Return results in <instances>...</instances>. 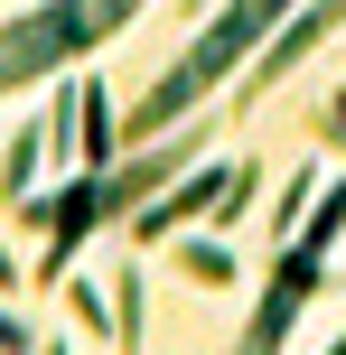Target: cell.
<instances>
[{"label": "cell", "instance_id": "obj_1", "mask_svg": "<svg viewBox=\"0 0 346 355\" xmlns=\"http://www.w3.org/2000/svg\"><path fill=\"white\" fill-rule=\"evenodd\" d=\"M291 10H300V0H225V10L187 37V56L159 75V85H150V103L131 112V141H159V131L187 122L197 103H225V85H234V75L262 56V37H272Z\"/></svg>", "mask_w": 346, "mask_h": 355}, {"label": "cell", "instance_id": "obj_2", "mask_svg": "<svg viewBox=\"0 0 346 355\" xmlns=\"http://www.w3.org/2000/svg\"><path fill=\"white\" fill-rule=\"evenodd\" d=\"M131 10H141V0H37L28 19L0 28V94H19V85H37V75L75 66V56L103 47Z\"/></svg>", "mask_w": 346, "mask_h": 355}, {"label": "cell", "instance_id": "obj_3", "mask_svg": "<svg viewBox=\"0 0 346 355\" xmlns=\"http://www.w3.org/2000/svg\"><path fill=\"white\" fill-rule=\"evenodd\" d=\"M262 196V168L253 159H234V168H197V178H178V187H159L141 215H131V252H150V243H168L178 225H197V215H225L234 225L243 206Z\"/></svg>", "mask_w": 346, "mask_h": 355}, {"label": "cell", "instance_id": "obj_4", "mask_svg": "<svg viewBox=\"0 0 346 355\" xmlns=\"http://www.w3.org/2000/svg\"><path fill=\"white\" fill-rule=\"evenodd\" d=\"M318 281H328V262L291 243V252H281V271H272V290H262V309H253V327H243V346H253V355L291 346V318H300V309L318 300Z\"/></svg>", "mask_w": 346, "mask_h": 355}, {"label": "cell", "instance_id": "obj_5", "mask_svg": "<svg viewBox=\"0 0 346 355\" xmlns=\"http://www.w3.org/2000/svg\"><path fill=\"white\" fill-rule=\"evenodd\" d=\"M66 103H75V150H85V168H103V159H112V94L85 75Z\"/></svg>", "mask_w": 346, "mask_h": 355}, {"label": "cell", "instance_id": "obj_6", "mask_svg": "<svg viewBox=\"0 0 346 355\" xmlns=\"http://www.w3.org/2000/svg\"><path fill=\"white\" fill-rule=\"evenodd\" d=\"M37 159H47V131H19V141H10V159H0V206H19V196H28Z\"/></svg>", "mask_w": 346, "mask_h": 355}, {"label": "cell", "instance_id": "obj_7", "mask_svg": "<svg viewBox=\"0 0 346 355\" xmlns=\"http://www.w3.org/2000/svg\"><path fill=\"white\" fill-rule=\"evenodd\" d=\"M337 225H346V178L309 206V225H291V243H300V252H328V243H337Z\"/></svg>", "mask_w": 346, "mask_h": 355}, {"label": "cell", "instance_id": "obj_8", "mask_svg": "<svg viewBox=\"0 0 346 355\" xmlns=\"http://www.w3.org/2000/svg\"><path fill=\"white\" fill-rule=\"evenodd\" d=\"M112 346H141V262H122L112 281Z\"/></svg>", "mask_w": 346, "mask_h": 355}, {"label": "cell", "instance_id": "obj_9", "mask_svg": "<svg viewBox=\"0 0 346 355\" xmlns=\"http://www.w3.org/2000/svg\"><path fill=\"white\" fill-rule=\"evenodd\" d=\"M178 271L206 281V290H225V281H234V252H225V243H178Z\"/></svg>", "mask_w": 346, "mask_h": 355}, {"label": "cell", "instance_id": "obj_10", "mask_svg": "<svg viewBox=\"0 0 346 355\" xmlns=\"http://www.w3.org/2000/svg\"><path fill=\"white\" fill-rule=\"evenodd\" d=\"M66 300H75V327H103V337H112V300H94V290H85V281H75V290H66Z\"/></svg>", "mask_w": 346, "mask_h": 355}, {"label": "cell", "instance_id": "obj_11", "mask_svg": "<svg viewBox=\"0 0 346 355\" xmlns=\"http://www.w3.org/2000/svg\"><path fill=\"white\" fill-rule=\"evenodd\" d=\"M328 131H337V141H346V94H328Z\"/></svg>", "mask_w": 346, "mask_h": 355}, {"label": "cell", "instance_id": "obj_12", "mask_svg": "<svg viewBox=\"0 0 346 355\" xmlns=\"http://www.w3.org/2000/svg\"><path fill=\"white\" fill-rule=\"evenodd\" d=\"M10 281H19V262H10V252H0V290H10Z\"/></svg>", "mask_w": 346, "mask_h": 355}, {"label": "cell", "instance_id": "obj_13", "mask_svg": "<svg viewBox=\"0 0 346 355\" xmlns=\"http://www.w3.org/2000/svg\"><path fill=\"white\" fill-rule=\"evenodd\" d=\"M187 10H206V0H187Z\"/></svg>", "mask_w": 346, "mask_h": 355}]
</instances>
